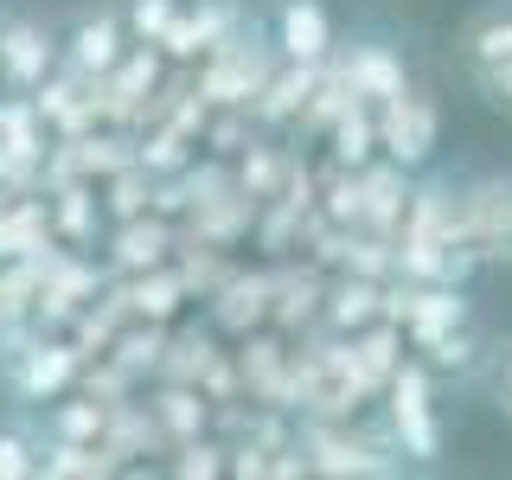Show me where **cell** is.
Wrapping results in <instances>:
<instances>
[{
    "mask_svg": "<svg viewBox=\"0 0 512 480\" xmlns=\"http://www.w3.org/2000/svg\"><path fill=\"white\" fill-rule=\"evenodd\" d=\"M269 45H276L282 64H327L333 58L327 0H276V13H269Z\"/></svg>",
    "mask_w": 512,
    "mask_h": 480,
    "instance_id": "obj_7",
    "label": "cell"
},
{
    "mask_svg": "<svg viewBox=\"0 0 512 480\" xmlns=\"http://www.w3.org/2000/svg\"><path fill=\"white\" fill-rule=\"evenodd\" d=\"M0 320H20V314H13V308H7V288H0Z\"/></svg>",
    "mask_w": 512,
    "mask_h": 480,
    "instance_id": "obj_34",
    "label": "cell"
},
{
    "mask_svg": "<svg viewBox=\"0 0 512 480\" xmlns=\"http://www.w3.org/2000/svg\"><path fill=\"white\" fill-rule=\"evenodd\" d=\"M0 480H39V429L0 423Z\"/></svg>",
    "mask_w": 512,
    "mask_h": 480,
    "instance_id": "obj_25",
    "label": "cell"
},
{
    "mask_svg": "<svg viewBox=\"0 0 512 480\" xmlns=\"http://www.w3.org/2000/svg\"><path fill=\"white\" fill-rule=\"evenodd\" d=\"M154 416L167 423V436H173V442H192V436H205V397H199V391H186V384L160 391Z\"/></svg>",
    "mask_w": 512,
    "mask_h": 480,
    "instance_id": "obj_24",
    "label": "cell"
},
{
    "mask_svg": "<svg viewBox=\"0 0 512 480\" xmlns=\"http://www.w3.org/2000/svg\"><path fill=\"white\" fill-rule=\"evenodd\" d=\"M116 269H128V276H141V269H154L160 256H167V224H148V218H128L116 231Z\"/></svg>",
    "mask_w": 512,
    "mask_h": 480,
    "instance_id": "obj_21",
    "label": "cell"
},
{
    "mask_svg": "<svg viewBox=\"0 0 512 480\" xmlns=\"http://www.w3.org/2000/svg\"><path fill=\"white\" fill-rule=\"evenodd\" d=\"M404 205H410V167H372V160H365L359 167V224L365 231H397V224H404Z\"/></svg>",
    "mask_w": 512,
    "mask_h": 480,
    "instance_id": "obj_12",
    "label": "cell"
},
{
    "mask_svg": "<svg viewBox=\"0 0 512 480\" xmlns=\"http://www.w3.org/2000/svg\"><path fill=\"white\" fill-rule=\"evenodd\" d=\"M116 461H109V448H96V442H58V436H45L39 429V474L45 480H96V474H109Z\"/></svg>",
    "mask_w": 512,
    "mask_h": 480,
    "instance_id": "obj_18",
    "label": "cell"
},
{
    "mask_svg": "<svg viewBox=\"0 0 512 480\" xmlns=\"http://www.w3.org/2000/svg\"><path fill=\"white\" fill-rule=\"evenodd\" d=\"M269 180H276V154H250V160H244V186L263 192Z\"/></svg>",
    "mask_w": 512,
    "mask_h": 480,
    "instance_id": "obj_33",
    "label": "cell"
},
{
    "mask_svg": "<svg viewBox=\"0 0 512 480\" xmlns=\"http://www.w3.org/2000/svg\"><path fill=\"white\" fill-rule=\"evenodd\" d=\"M173 13H180V0H128V7H122V26H128V39L160 45V32L173 26Z\"/></svg>",
    "mask_w": 512,
    "mask_h": 480,
    "instance_id": "obj_26",
    "label": "cell"
},
{
    "mask_svg": "<svg viewBox=\"0 0 512 480\" xmlns=\"http://www.w3.org/2000/svg\"><path fill=\"white\" fill-rule=\"evenodd\" d=\"M212 52H218V58H212V71H205V96H212V103H250V96L263 90V77H269L276 45L231 32V39H218Z\"/></svg>",
    "mask_w": 512,
    "mask_h": 480,
    "instance_id": "obj_9",
    "label": "cell"
},
{
    "mask_svg": "<svg viewBox=\"0 0 512 480\" xmlns=\"http://www.w3.org/2000/svg\"><path fill=\"white\" fill-rule=\"evenodd\" d=\"M173 474H224V448L205 442V436L180 442V461H173Z\"/></svg>",
    "mask_w": 512,
    "mask_h": 480,
    "instance_id": "obj_29",
    "label": "cell"
},
{
    "mask_svg": "<svg viewBox=\"0 0 512 480\" xmlns=\"http://www.w3.org/2000/svg\"><path fill=\"white\" fill-rule=\"evenodd\" d=\"M468 77H474V90L487 96L493 109H506V116H512V58L506 64H487V71H468Z\"/></svg>",
    "mask_w": 512,
    "mask_h": 480,
    "instance_id": "obj_30",
    "label": "cell"
},
{
    "mask_svg": "<svg viewBox=\"0 0 512 480\" xmlns=\"http://www.w3.org/2000/svg\"><path fill=\"white\" fill-rule=\"evenodd\" d=\"M128 52V26H122V7H84L71 20V32L58 39V64L90 84H103L116 71V58Z\"/></svg>",
    "mask_w": 512,
    "mask_h": 480,
    "instance_id": "obj_4",
    "label": "cell"
},
{
    "mask_svg": "<svg viewBox=\"0 0 512 480\" xmlns=\"http://www.w3.org/2000/svg\"><path fill=\"white\" fill-rule=\"evenodd\" d=\"M372 154H378V116H372V103L346 96L340 122H333V167H365Z\"/></svg>",
    "mask_w": 512,
    "mask_h": 480,
    "instance_id": "obj_19",
    "label": "cell"
},
{
    "mask_svg": "<svg viewBox=\"0 0 512 480\" xmlns=\"http://www.w3.org/2000/svg\"><path fill=\"white\" fill-rule=\"evenodd\" d=\"M218 39H231V7H224V0H199L192 13H173V26L160 32V45H167L173 58H199V52H212Z\"/></svg>",
    "mask_w": 512,
    "mask_h": 480,
    "instance_id": "obj_15",
    "label": "cell"
},
{
    "mask_svg": "<svg viewBox=\"0 0 512 480\" xmlns=\"http://www.w3.org/2000/svg\"><path fill=\"white\" fill-rule=\"evenodd\" d=\"M0 205H7V192H0Z\"/></svg>",
    "mask_w": 512,
    "mask_h": 480,
    "instance_id": "obj_35",
    "label": "cell"
},
{
    "mask_svg": "<svg viewBox=\"0 0 512 480\" xmlns=\"http://www.w3.org/2000/svg\"><path fill=\"white\" fill-rule=\"evenodd\" d=\"M487 372H493V391H500V410L512 416V333L493 340V365H487Z\"/></svg>",
    "mask_w": 512,
    "mask_h": 480,
    "instance_id": "obj_32",
    "label": "cell"
},
{
    "mask_svg": "<svg viewBox=\"0 0 512 480\" xmlns=\"http://www.w3.org/2000/svg\"><path fill=\"white\" fill-rule=\"evenodd\" d=\"M301 455H314L308 474H391L384 461H372V448L359 436H346V429H333V423H314L308 436H301Z\"/></svg>",
    "mask_w": 512,
    "mask_h": 480,
    "instance_id": "obj_14",
    "label": "cell"
},
{
    "mask_svg": "<svg viewBox=\"0 0 512 480\" xmlns=\"http://www.w3.org/2000/svg\"><path fill=\"white\" fill-rule=\"evenodd\" d=\"M384 436L397 442V455H410L416 468L442 461V416H436V378L423 359L391 365L384 378Z\"/></svg>",
    "mask_w": 512,
    "mask_h": 480,
    "instance_id": "obj_1",
    "label": "cell"
},
{
    "mask_svg": "<svg viewBox=\"0 0 512 480\" xmlns=\"http://www.w3.org/2000/svg\"><path fill=\"white\" fill-rule=\"evenodd\" d=\"M0 148L20 154V160H32V167L45 173V116H39V103H32V96H20V90L0 96Z\"/></svg>",
    "mask_w": 512,
    "mask_h": 480,
    "instance_id": "obj_16",
    "label": "cell"
},
{
    "mask_svg": "<svg viewBox=\"0 0 512 480\" xmlns=\"http://www.w3.org/2000/svg\"><path fill=\"white\" fill-rule=\"evenodd\" d=\"M180 295H186V282H180V276H167V269L154 263V269H141V282L128 288L122 301H128L135 314H148V320H167L173 308H180Z\"/></svg>",
    "mask_w": 512,
    "mask_h": 480,
    "instance_id": "obj_23",
    "label": "cell"
},
{
    "mask_svg": "<svg viewBox=\"0 0 512 480\" xmlns=\"http://www.w3.org/2000/svg\"><path fill=\"white\" fill-rule=\"evenodd\" d=\"M455 192V237L480 263L512 269V173H468Z\"/></svg>",
    "mask_w": 512,
    "mask_h": 480,
    "instance_id": "obj_2",
    "label": "cell"
},
{
    "mask_svg": "<svg viewBox=\"0 0 512 480\" xmlns=\"http://www.w3.org/2000/svg\"><path fill=\"white\" fill-rule=\"evenodd\" d=\"M135 167L148 173V180H154V173H180L186 167V135H180V128L148 135V141H141V154H135Z\"/></svg>",
    "mask_w": 512,
    "mask_h": 480,
    "instance_id": "obj_27",
    "label": "cell"
},
{
    "mask_svg": "<svg viewBox=\"0 0 512 480\" xmlns=\"http://www.w3.org/2000/svg\"><path fill=\"white\" fill-rule=\"evenodd\" d=\"M455 58L468 64V71H487V64L512 58V0H487V7L455 32Z\"/></svg>",
    "mask_w": 512,
    "mask_h": 480,
    "instance_id": "obj_13",
    "label": "cell"
},
{
    "mask_svg": "<svg viewBox=\"0 0 512 480\" xmlns=\"http://www.w3.org/2000/svg\"><path fill=\"white\" fill-rule=\"evenodd\" d=\"M154 77H160V45L148 39H128V52L116 58V71L103 77V116H135L141 103H148V90H154Z\"/></svg>",
    "mask_w": 512,
    "mask_h": 480,
    "instance_id": "obj_10",
    "label": "cell"
},
{
    "mask_svg": "<svg viewBox=\"0 0 512 480\" xmlns=\"http://www.w3.org/2000/svg\"><path fill=\"white\" fill-rule=\"evenodd\" d=\"M77 365H84L77 346L52 340V333H32L20 352H7V391L20 397V404H58L77 384Z\"/></svg>",
    "mask_w": 512,
    "mask_h": 480,
    "instance_id": "obj_3",
    "label": "cell"
},
{
    "mask_svg": "<svg viewBox=\"0 0 512 480\" xmlns=\"http://www.w3.org/2000/svg\"><path fill=\"white\" fill-rule=\"evenodd\" d=\"M333 64V58H327ZM340 71V84H346V96L352 103H391V96H404L410 90V71H404V52L397 45H384V39H359L352 52L333 64Z\"/></svg>",
    "mask_w": 512,
    "mask_h": 480,
    "instance_id": "obj_8",
    "label": "cell"
},
{
    "mask_svg": "<svg viewBox=\"0 0 512 480\" xmlns=\"http://www.w3.org/2000/svg\"><path fill=\"white\" fill-rule=\"evenodd\" d=\"M39 180H45V173L32 167V160H20V154H7V148H0V192H7V199H13V192H32Z\"/></svg>",
    "mask_w": 512,
    "mask_h": 480,
    "instance_id": "obj_31",
    "label": "cell"
},
{
    "mask_svg": "<svg viewBox=\"0 0 512 480\" xmlns=\"http://www.w3.org/2000/svg\"><path fill=\"white\" fill-rule=\"evenodd\" d=\"M52 71H58V32H52V26L32 20V13L0 20V90L32 96Z\"/></svg>",
    "mask_w": 512,
    "mask_h": 480,
    "instance_id": "obj_5",
    "label": "cell"
},
{
    "mask_svg": "<svg viewBox=\"0 0 512 480\" xmlns=\"http://www.w3.org/2000/svg\"><path fill=\"white\" fill-rule=\"evenodd\" d=\"M416 352H423L429 378H461V384H474L493 365V340H480L474 320H461V327H448V333H429Z\"/></svg>",
    "mask_w": 512,
    "mask_h": 480,
    "instance_id": "obj_11",
    "label": "cell"
},
{
    "mask_svg": "<svg viewBox=\"0 0 512 480\" xmlns=\"http://www.w3.org/2000/svg\"><path fill=\"white\" fill-rule=\"evenodd\" d=\"M45 436H58V442H103L109 436V404H96V391L71 397V404H58L52 416H45Z\"/></svg>",
    "mask_w": 512,
    "mask_h": 480,
    "instance_id": "obj_20",
    "label": "cell"
},
{
    "mask_svg": "<svg viewBox=\"0 0 512 480\" xmlns=\"http://www.w3.org/2000/svg\"><path fill=\"white\" fill-rule=\"evenodd\" d=\"M52 231H58V237H71V244H90V237H96V205H90V186L64 180V186L52 192Z\"/></svg>",
    "mask_w": 512,
    "mask_h": 480,
    "instance_id": "obj_22",
    "label": "cell"
},
{
    "mask_svg": "<svg viewBox=\"0 0 512 480\" xmlns=\"http://www.w3.org/2000/svg\"><path fill=\"white\" fill-rule=\"evenodd\" d=\"M372 320H384V288L372 276L333 282V295H327V327L333 333H365Z\"/></svg>",
    "mask_w": 512,
    "mask_h": 480,
    "instance_id": "obj_17",
    "label": "cell"
},
{
    "mask_svg": "<svg viewBox=\"0 0 512 480\" xmlns=\"http://www.w3.org/2000/svg\"><path fill=\"white\" fill-rule=\"evenodd\" d=\"M378 116V148L384 160H397V167H423L429 148H436V103H429L423 90H404V96H391V103H378L372 109Z\"/></svg>",
    "mask_w": 512,
    "mask_h": 480,
    "instance_id": "obj_6",
    "label": "cell"
},
{
    "mask_svg": "<svg viewBox=\"0 0 512 480\" xmlns=\"http://www.w3.org/2000/svg\"><path fill=\"white\" fill-rule=\"evenodd\" d=\"M160 346H167V333H160V320L148 333H122L116 340V365L122 372H141V365H160Z\"/></svg>",
    "mask_w": 512,
    "mask_h": 480,
    "instance_id": "obj_28",
    "label": "cell"
}]
</instances>
